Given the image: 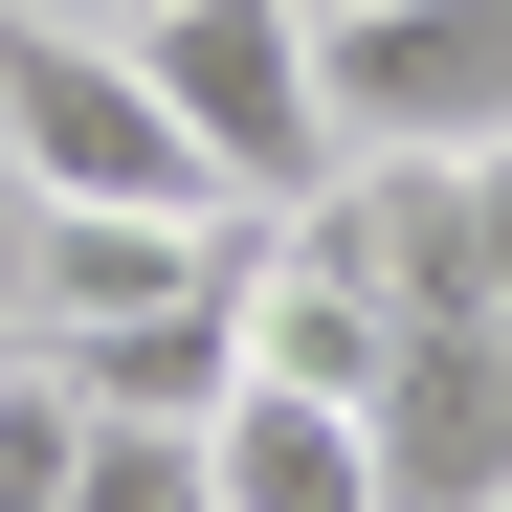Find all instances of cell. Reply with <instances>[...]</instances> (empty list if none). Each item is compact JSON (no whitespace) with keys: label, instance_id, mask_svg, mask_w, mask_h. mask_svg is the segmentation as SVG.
Masks as SVG:
<instances>
[{"label":"cell","instance_id":"1","mask_svg":"<svg viewBox=\"0 0 512 512\" xmlns=\"http://www.w3.org/2000/svg\"><path fill=\"white\" fill-rule=\"evenodd\" d=\"M134 67H156V112L201 134V179H223L245 223H290V201L334 179V67H312V0H156V23H134Z\"/></svg>","mask_w":512,"mask_h":512},{"label":"cell","instance_id":"2","mask_svg":"<svg viewBox=\"0 0 512 512\" xmlns=\"http://www.w3.org/2000/svg\"><path fill=\"white\" fill-rule=\"evenodd\" d=\"M0 156H23V201H223L134 23H23V0H0Z\"/></svg>","mask_w":512,"mask_h":512},{"label":"cell","instance_id":"3","mask_svg":"<svg viewBox=\"0 0 512 512\" xmlns=\"http://www.w3.org/2000/svg\"><path fill=\"white\" fill-rule=\"evenodd\" d=\"M334 156H490L512 134V0H334Z\"/></svg>","mask_w":512,"mask_h":512},{"label":"cell","instance_id":"4","mask_svg":"<svg viewBox=\"0 0 512 512\" xmlns=\"http://www.w3.org/2000/svg\"><path fill=\"white\" fill-rule=\"evenodd\" d=\"M379 512H512V312L379 334Z\"/></svg>","mask_w":512,"mask_h":512},{"label":"cell","instance_id":"5","mask_svg":"<svg viewBox=\"0 0 512 512\" xmlns=\"http://www.w3.org/2000/svg\"><path fill=\"white\" fill-rule=\"evenodd\" d=\"M201 468H223V512H379V423L334 379H223Z\"/></svg>","mask_w":512,"mask_h":512},{"label":"cell","instance_id":"6","mask_svg":"<svg viewBox=\"0 0 512 512\" xmlns=\"http://www.w3.org/2000/svg\"><path fill=\"white\" fill-rule=\"evenodd\" d=\"M67 468H90V379L45 334H0V512H67Z\"/></svg>","mask_w":512,"mask_h":512},{"label":"cell","instance_id":"7","mask_svg":"<svg viewBox=\"0 0 512 512\" xmlns=\"http://www.w3.org/2000/svg\"><path fill=\"white\" fill-rule=\"evenodd\" d=\"M67 512H223V468H201V423H112V401H90V468H67Z\"/></svg>","mask_w":512,"mask_h":512},{"label":"cell","instance_id":"8","mask_svg":"<svg viewBox=\"0 0 512 512\" xmlns=\"http://www.w3.org/2000/svg\"><path fill=\"white\" fill-rule=\"evenodd\" d=\"M468 268H490V312H512V134L468 156Z\"/></svg>","mask_w":512,"mask_h":512},{"label":"cell","instance_id":"9","mask_svg":"<svg viewBox=\"0 0 512 512\" xmlns=\"http://www.w3.org/2000/svg\"><path fill=\"white\" fill-rule=\"evenodd\" d=\"M23 23H156V0H23Z\"/></svg>","mask_w":512,"mask_h":512},{"label":"cell","instance_id":"10","mask_svg":"<svg viewBox=\"0 0 512 512\" xmlns=\"http://www.w3.org/2000/svg\"><path fill=\"white\" fill-rule=\"evenodd\" d=\"M312 23H334V0H312Z\"/></svg>","mask_w":512,"mask_h":512}]
</instances>
